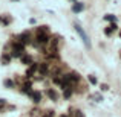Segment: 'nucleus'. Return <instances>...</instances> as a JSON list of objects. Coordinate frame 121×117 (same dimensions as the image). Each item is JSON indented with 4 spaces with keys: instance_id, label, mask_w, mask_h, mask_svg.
<instances>
[{
    "instance_id": "nucleus-14",
    "label": "nucleus",
    "mask_w": 121,
    "mask_h": 117,
    "mask_svg": "<svg viewBox=\"0 0 121 117\" xmlns=\"http://www.w3.org/2000/svg\"><path fill=\"white\" fill-rule=\"evenodd\" d=\"M20 59H22V64H26V65H31V64H32V58H31L29 55H23Z\"/></svg>"
},
{
    "instance_id": "nucleus-19",
    "label": "nucleus",
    "mask_w": 121,
    "mask_h": 117,
    "mask_svg": "<svg viewBox=\"0 0 121 117\" xmlns=\"http://www.w3.org/2000/svg\"><path fill=\"white\" fill-rule=\"evenodd\" d=\"M87 79H89V82H91V84H92V85H97V84H98V81H97V78H95V76H94V75H89V76H87Z\"/></svg>"
},
{
    "instance_id": "nucleus-3",
    "label": "nucleus",
    "mask_w": 121,
    "mask_h": 117,
    "mask_svg": "<svg viewBox=\"0 0 121 117\" xmlns=\"http://www.w3.org/2000/svg\"><path fill=\"white\" fill-rule=\"evenodd\" d=\"M63 78H65V81L68 82L69 85L71 84H77V82H80V73H77V72H71V73H68V75H63Z\"/></svg>"
},
{
    "instance_id": "nucleus-9",
    "label": "nucleus",
    "mask_w": 121,
    "mask_h": 117,
    "mask_svg": "<svg viewBox=\"0 0 121 117\" xmlns=\"http://www.w3.org/2000/svg\"><path fill=\"white\" fill-rule=\"evenodd\" d=\"M29 96H31V99H32L34 103H39L40 100H41V93H40V91H32Z\"/></svg>"
},
{
    "instance_id": "nucleus-17",
    "label": "nucleus",
    "mask_w": 121,
    "mask_h": 117,
    "mask_svg": "<svg viewBox=\"0 0 121 117\" xmlns=\"http://www.w3.org/2000/svg\"><path fill=\"white\" fill-rule=\"evenodd\" d=\"M104 20H106V21H110V23H115V21H117V17H115V15H112V14H106V15H104Z\"/></svg>"
},
{
    "instance_id": "nucleus-18",
    "label": "nucleus",
    "mask_w": 121,
    "mask_h": 117,
    "mask_svg": "<svg viewBox=\"0 0 121 117\" xmlns=\"http://www.w3.org/2000/svg\"><path fill=\"white\" fill-rule=\"evenodd\" d=\"M37 34H49V27L48 26H40L37 29Z\"/></svg>"
},
{
    "instance_id": "nucleus-26",
    "label": "nucleus",
    "mask_w": 121,
    "mask_h": 117,
    "mask_svg": "<svg viewBox=\"0 0 121 117\" xmlns=\"http://www.w3.org/2000/svg\"><path fill=\"white\" fill-rule=\"evenodd\" d=\"M72 2H74V3H75V2H77V0H72Z\"/></svg>"
},
{
    "instance_id": "nucleus-6",
    "label": "nucleus",
    "mask_w": 121,
    "mask_h": 117,
    "mask_svg": "<svg viewBox=\"0 0 121 117\" xmlns=\"http://www.w3.org/2000/svg\"><path fill=\"white\" fill-rule=\"evenodd\" d=\"M37 43L39 44H48L49 43V35L48 34H37Z\"/></svg>"
},
{
    "instance_id": "nucleus-2",
    "label": "nucleus",
    "mask_w": 121,
    "mask_h": 117,
    "mask_svg": "<svg viewBox=\"0 0 121 117\" xmlns=\"http://www.w3.org/2000/svg\"><path fill=\"white\" fill-rule=\"evenodd\" d=\"M23 52H25V46L22 43H14L12 44V53L11 56H14V58H22L23 56Z\"/></svg>"
},
{
    "instance_id": "nucleus-15",
    "label": "nucleus",
    "mask_w": 121,
    "mask_h": 117,
    "mask_svg": "<svg viewBox=\"0 0 121 117\" xmlns=\"http://www.w3.org/2000/svg\"><path fill=\"white\" fill-rule=\"evenodd\" d=\"M31 84L29 82H28V84H23V87H22V91H23V93H26V94H31L32 93V90H31Z\"/></svg>"
},
{
    "instance_id": "nucleus-27",
    "label": "nucleus",
    "mask_w": 121,
    "mask_h": 117,
    "mask_svg": "<svg viewBox=\"0 0 121 117\" xmlns=\"http://www.w3.org/2000/svg\"><path fill=\"white\" fill-rule=\"evenodd\" d=\"M43 117H48V116H43Z\"/></svg>"
},
{
    "instance_id": "nucleus-28",
    "label": "nucleus",
    "mask_w": 121,
    "mask_h": 117,
    "mask_svg": "<svg viewBox=\"0 0 121 117\" xmlns=\"http://www.w3.org/2000/svg\"><path fill=\"white\" fill-rule=\"evenodd\" d=\"M120 55H121V52H120Z\"/></svg>"
},
{
    "instance_id": "nucleus-8",
    "label": "nucleus",
    "mask_w": 121,
    "mask_h": 117,
    "mask_svg": "<svg viewBox=\"0 0 121 117\" xmlns=\"http://www.w3.org/2000/svg\"><path fill=\"white\" fill-rule=\"evenodd\" d=\"M46 94H48V97H49L51 100H58V94H57V91L54 90V88H48Z\"/></svg>"
},
{
    "instance_id": "nucleus-12",
    "label": "nucleus",
    "mask_w": 121,
    "mask_h": 117,
    "mask_svg": "<svg viewBox=\"0 0 121 117\" xmlns=\"http://www.w3.org/2000/svg\"><path fill=\"white\" fill-rule=\"evenodd\" d=\"M39 72H40V75H46L48 72H49V67H48L46 62H41V64L39 65Z\"/></svg>"
},
{
    "instance_id": "nucleus-5",
    "label": "nucleus",
    "mask_w": 121,
    "mask_h": 117,
    "mask_svg": "<svg viewBox=\"0 0 121 117\" xmlns=\"http://www.w3.org/2000/svg\"><path fill=\"white\" fill-rule=\"evenodd\" d=\"M83 9H84V3H81V2L72 3V12H74V14H80Z\"/></svg>"
},
{
    "instance_id": "nucleus-24",
    "label": "nucleus",
    "mask_w": 121,
    "mask_h": 117,
    "mask_svg": "<svg viewBox=\"0 0 121 117\" xmlns=\"http://www.w3.org/2000/svg\"><path fill=\"white\" fill-rule=\"evenodd\" d=\"M60 117H68V116H65V114H63V116H60Z\"/></svg>"
},
{
    "instance_id": "nucleus-20",
    "label": "nucleus",
    "mask_w": 121,
    "mask_h": 117,
    "mask_svg": "<svg viewBox=\"0 0 121 117\" xmlns=\"http://www.w3.org/2000/svg\"><path fill=\"white\" fill-rule=\"evenodd\" d=\"M5 85H6L8 88H12V87H14V84H12V81H9V79H6V81H5Z\"/></svg>"
},
{
    "instance_id": "nucleus-1",
    "label": "nucleus",
    "mask_w": 121,
    "mask_h": 117,
    "mask_svg": "<svg viewBox=\"0 0 121 117\" xmlns=\"http://www.w3.org/2000/svg\"><path fill=\"white\" fill-rule=\"evenodd\" d=\"M74 27H75V30L78 32V35H80V38L83 40V43H84V46L87 47V49H91V40H89V37H87V34L84 32V29L80 26L78 23H75L74 24Z\"/></svg>"
},
{
    "instance_id": "nucleus-4",
    "label": "nucleus",
    "mask_w": 121,
    "mask_h": 117,
    "mask_svg": "<svg viewBox=\"0 0 121 117\" xmlns=\"http://www.w3.org/2000/svg\"><path fill=\"white\" fill-rule=\"evenodd\" d=\"M17 40H18V43H22L23 46H25V44H28V43H29V40H31L29 32H23V34H20V35L17 37Z\"/></svg>"
},
{
    "instance_id": "nucleus-7",
    "label": "nucleus",
    "mask_w": 121,
    "mask_h": 117,
    "mask_svg": "<svg viewBox=\"0 0 121 117\" xmlns=\"http://www.w3.org/2000/svg\"><path fill=\"white\" fill-rule=\"evenodd\" d=\"M37 70H39V64H35V62H32V64L29 65V68L26 70V76H28V78H31V76H32V75L35 73Z\"/></svg>"
},
{
    "instance_id": "nucleus-11",
    "label": "nucleus",
    "mask_w": 121,
    "mask_h": 117,
    "mask_svg": "<svg viewBox=\"0 0 121 117\" xmlns=\"http://www.w3.org/2000/svg\"><path fill=\"white\" fill-rule=\"evenodd\" d=\"M11 58H12L11 55H8V53H3L2 58H0V61H2V64H3V65H8L9 62H11Z\"/></svg>"
},
{
    "instance_id": "nucleus-10",
    "label": "nucleus",
    "mask_w": 121,
    "mask_h": 117,
    "mask_svg": "<svg viewBox=\"0 0 121 117\" xmlns=\"http://www.w3.org/2000/svg\"><path fill=\"white\" fill-rule=\"evenodd\" d=\"M117 29H118V27H117V24H115V23H110L109 26L104 29V34H106V35H112V34L115 32Z\"/></svg>"
},
{
    "instance_id": "nucleus-23",
    "label": "nucleus",
    "mask_w": 121,
    "mask_h": 117,
    "mask_svg": "<svg viewBox=\"0 0 121 117\" xmlns=\"http://www.w3.org/2000/svg\"><path fill=\"white\" fill-rule=\"evenodd\" d=\"M2 103H5V99H0V105H2Z\"/></svg>"
},
{
    "instance_id": "nucleus-21",
    "label": "nucleus",
    "mask_w": 121,
    "mask_h": 117,
    "mask_svg": "<svg viewBox=\"0 0 121 117\" xmlns=\"http://www.w3.org/2000/svg\"><path fill=\"white\" fill-rule=\"evenodd\" d=\"M74 114H75V117H86L84 114H83V111H80V109H77V111H75Z\"/></svg>"
},
{
    "instance_id": "nucleus-22",
    "label": "nucleus",
    "mask_w": 121,
    "mask_h": 117,
    "mask_svg": "<svg viewBox=\"0 0 121 117\" xmlns=\"http://www.w3.org/2000/svg\"><path fill=\"white\" fill-rule=\"evenodd\" d=\"M107 90H109V85H106V84L101 85V91H107Z\"/></svg>"
},
{
    "instance_id": "nucleus-16",
    "label": "nucleus",
    "mask_w": 121,
    "mask_h": 117,
    "mask_svg": "<svg viewBox=\"0 0 121 117\" xmlns=\"http://www.w3.org/2000/svg\"><path fill=\"white\" fill-rule=\"evenodd\" d=\"M72 93H74V90H72L71 87L65 88V93H63V96H65V99H69V97L72 96Z\"/></svg>"
},
{
    "instance_id": "nucleus-13",
    "label": "nucleus",
    "mask_w": 121,
    "mask_h": 117,
    "mask_svg": "<svg viewBox=\"0 0 121 117\" xmlns=\"http://www.w3.org/2000/svg\"><path fill=\"white\" fill-rule=\"evenodd\" d=\"M11 21H12V18L9 17V15H3V17L0 15V24H5V26H8Z\"/></svg>"
},
{
    "instance_id": "nucleus-25",
    "label": "nucleus",
    "mask_w": 121,
    "mask_h": 117,
    "mask_svg": "<svg viewBox=\"0 0 121 117\" xmlns=\"http://www.w3.org/2000/svg\"><path fill=\"white\" fill-rule=\"evenodd\" d=\"M120 38H121V30H120Z\"/></svg>"
}]
</instances>
